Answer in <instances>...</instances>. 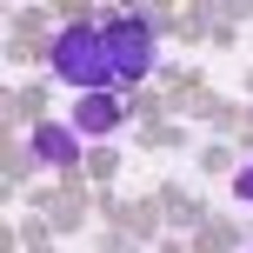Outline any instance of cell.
Masks as SVG:
<instances>
[{
  "mask_svg": "<svg viewBox=\"0 0 253 253\" xmlns=\"http://www.w3.org/2000/svg\"><path fill=\"white\" fill-rule=\"evenodd\" d=\"M53 74L80 93H107L114 80V53H107V27H67L53 40Z\"/></svg>",
  "mask_w": 253,
  "mask_h": 253,
  "instance_id": "obj_1",
  "label": "cell"
},
{
  "mask_svg": "<svg viewBox=\"0 0 253 253\" xmlns=\"http://www.w3.org/2000/svg\"><path fill=\"white\" fill-rule=\"evenodd\" d=\"M107 53H114V80H147L153 74V27L140 20V13H126V20L107 27Z\"/></svg>",
  "mask_w": 253,
  "mask_h": 253,
  "instance_id": "obj_2",
  "label": "cell"
},
{
  "mask_svg": "<svg viewBox=\"0 0 253 253\" xmlns=\"http://www.w3.org/2000/svg\"><path fill=\"white\" fill-rule=\"evenodd\" d=\"M74 126H80V133H114V126H120V100H114V93H87V100L74 107Z\"/></svg>",
  "mask_w": 253,
  "mask_h": 253,
  "instance_id": "obj_3",
  "label": "cell"
},
{
  "mask_svg": "<svg viewBox=\"0 0 253 253\" xmlns=\"http://www.w3.org/2000/svg\"><path fill=\"white\" fill-rule=\"evenodd\" d=\"M34 153H40L47 167H74L80 140H74V126H34Z\"/></svg>",
  "mask_w": 253,
  "mask_h": 253,
  "instance_id": "obj_4",
  "label": "cell"
},
{
  "mask_svg": "<svg viewBox=\"0 0 253 253\" xmlns=\"http://www.w3.org/2000/svg\"><path fill=\"white\" fill-rule=\"evenodd\" d=\"M233 187H240V200H253V167H247L240 180H233Z\"/></svg>",
  "mask_w": 253,
  "mask_h": 253,
  "instance_id": "obj_5",
  "label": "cell"
}]
</instances>
